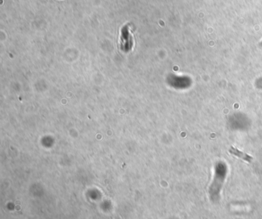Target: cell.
<instances>
[{"label": "cell", "instance_id": "cell-1", "mask_svg": "<svg viewBox=\"0 0 262 219\" xmlns=\"http://www.w3.org/2000/svg\"><path fill=\"white\" fill-rule=\"evenodd\" d=\"M229 152L230 153H231L232 155H236V156L239 157V158H242V159L245 160V161L248 162H251L252 161V157L249 156L248 155H247V154H245L244 152H240L239 150H238L237 148H234V147H231V148L229 149Z\"/></svg>", "mask_w": 262, "mask_h": 219}]
</instances>
